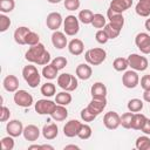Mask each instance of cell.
Instances as JSON below:
<instances>
[{"mask_svg": "<svg viewBox=\"0 0 150 150\" xmlns=\"http://www.w3.org/2000/svg\"><path fill=\"white\" fill-rule=\"evenodd\" d=\"M25 59L28 62L38 64V66H46L52 60L49 52L46 49V47L42 43L30 46L28 48V50L26 52V54H25Z\"/></svg>", "mask_w": 150, "mask_h": 150, "instance_id": "6da1fadb", "label": "cell"}, {"mask_svg": "<svg viewBox=\"0 0 150 150\" xmlns=\"http://www.w3.org/2000/svg\"><path fill=\"white\" fill-rule=\"evenodd\" d=\"M22 76L25 79V81L27 82V84L30 88H36L40 84L41 81V75L38 70V68L33 64H28L25 66L22 69Z\"/></svg>", "mask_w": 150, "mask_h": 150, "instance_id": "7a4b0ae2", "label": "cell"}, {"mask_svg": "<svg viewBox=\"0 0 150 150\" xmlns=\"http://www.w3.org/2000/svg\"><path fill=\"white\" fill-rule=\"evenodd\" d=\"M84 59L91 66H100L107 59V52L103 48H91L84 53Z\"/></svg>", "mask_w": 150, "mask_h": 150, "instance_id": "3957f363", "label": "cell"}, {"mask_svg": "<svg viewBox=\"0 0 150 150\" xmlns=\"http://www.w3.org/2000/svg\"><path fill=\"white\" fill-rule=\"evenodd\" d=\"M57 84L61 89L70 93V91L76 90V88L79 86V82H77V79L74 75H71L69 73H63V74L57 76Z\"/></svg>", "mask_w": 150, "mask_h": 150, "instance_id": "277c9868", "label": "cell"}, {"mask_svg": "<svg viewBox=\"0 0 150 150\" xmlns=\"http://www.w3.org/2000/svg\"><path fill=\"white\" fill-rule=\"evenodd\" d=\"M63 30L66 35L74 36L80 30V20L75 15H67L63 20Z\"/></svg>", "mask_w": 150, "mask_h": 150, "instance_id": "5b68a950", "label": "cell"}, {"mask_svg": "<svg viewBox=\"0 0 150 150\" xmlns=\"http://www.w3.org/2000/svg\"><path fill=\"white\" fill-rule=\"evenodd\" d=\"M128 63L129 67H131V69L136 70V71H144L148 68V59L145 56H142L139 54H130L128 56Z\"/></svg>", "mask_w": 150, "mask_h": 150, "instance_id": "8992f818", "label": "cell"}, {"mask_svg": "<svg viewBox=\"0 0 150 150\" xmlns=\"http://www.w3.org/2000/svg\"><path fill=\"white\" fill-rule=\"evenodd\" d=\"M13 100H14V103L19 107H22V108H28L33 104V96L23 90V89H19L14 93V96H13Z\"/></svg>", "mask_w": 150, "mask_h": 150, "instance_id": "52a82bcc", "label": "cell"}, {"mask_svg": "<svg viewBox=\"0 0 150 150\" xmlns=\"http://www.w3.org/2000/svg\"><path fill=\"white\" fill-rule=\"evenodd\" d=\"M56 104L57 103L52 101V100L42 98V100H38V102L35 103L34 108H35V111L39 115H50L54 111Z\"/></svg>", "mask_w": 150, "mask_h": 150, "instance_id": "ba28073f", "label": "cell"}, {"mask_svg": "<svg viewBox=\"0 0 150 150\" xmlns=\"http://www.w3.org/2000/svg\"><path fill=\"white\" fill-rule=\"evenodd\" d=\"M103 124L109 130H115L121 125V116L116 111H108L103 116Z\"/></svg>", "mask_w": 150, "mask_h": 150, "instance_id": "9c48e42d", "label": "cell"}, {"mask_svg": "<svg viewBox=\"0 0 150 150\" xmlns=\"http://www.w3.org/2000/svg\"><path fill=\"white\" fill-rule=\"evenodd\" d=\"M135 45L143 54H150V35L148 33H138L135 36Z\"/></svg>", "mask_w": 150, "mask_h": 150, "instance_id": "30bf717a", "label": "cell"}, {"mask_svg": "<svg viewBox=\"0 0 150 150\" xmlns=\"http://www.w3.org/2000/svg\"><path fill=\"white\" fill-rule=\"evenodd\" d=\"M122 83L125 88H129V89H132V88H136L137 84L139 83V76L137 74L136 70H127L123 76H122Z\"/></svg>", "mask_w": 150, "mask_h": 150, "instance_id": "8fae6325", "label": "cell"}, {"mask_svg": "<svg viewBox=\"0 0 150 150\" xmlns=\"http://www.w3.org/2000/svg\"><path fill=\"white\" fill-rule=\"evenodd\" d=\"M105 107H107V98L105 97H93L90 103L87 105V109L91 114L97 116L104 110Z\"/></svg>", "mask_w": 150, "mask_h": 150, "instance_id": "7c38bea8", "label": "cell"}, {"mask_svg": "<svg viewBox=\"0 0 150 150\" xmlns=\"http://www.w3.org/2000/svg\"><path fill=\"white\" fill-rule=\"evenodd\" d=\"M107 18L109 20V23L112 27L122 30V28L124 26V16L122 15V13H118V12L112 11L111 8H108V11H107Z\"/></svg>", "mask_w": 150, "mask_h": 150, "instance_id": "4fadbf2b", "label": "cell"}, {"mask_svg": "<svg viewBox=\"0 0 150 150\" xmlns=\"http://www.w3.org/2000/svg\"><path fill=\"white\" fill-rule=\"evenodd\" d=\"M62 23H63V19L59 12H52L47 15L46 25L50 30H57Z\"/></svg>", "mask_w": 150, "mask_h": 150, "instance_id": "5bb4252c", "label": "cell"}, {"mask_svg": "<svg viewBox=\"0 0 150 150\" xmlns=\"http://www.w3.org/2000/svg\"><path fill=\"white\" fill-rule=\"evenodd\" d=\"M81 125H82V123L80 121H77V120H70V121H68L66 123V125L63 127V134H64V136L66 137H69V138L77 136L79 135V131L81 129Z\"/></svg>", "mask_w": 150, "mask_h": 150, "instance_id": "9a60e30c", "label": "cell"}, {"mask_svg": "<svg viewBox=\"0 0 150 150\" xmlns=\"http://www.w3.org/2000/svg\"><path fill=\"white\" fill-rule=\"evenodd\" d=\"M6 131H7L8 135H11L13 137H19L23 132L22 122L19 121V120H12V121H9L7 123V125H6Z\"/></svg>", "mask_w": 150, "mask_h": 150, "instance_id": "2e32d148", "label": "cell"}, {"mask_svg": "<svg viewBox=\"0 0 150 150\" xmlns=\"http://www.w3.org/2000/svg\"><path fill=\"white\" fill-rule=\"evenodd\" d=\"M52 43L57 49H63L66 46H68V41L66 38V34L59 30H54L52 34Z\"/></svg>", "mask_w": 150, "mask_h": 150, "instance_id": "e0dca14e", "label": "cell"}, {"mask_svg": "<svg viewBox=\"0 0 150 150\" xmlns=\"http://www.w3.org/2000/svg\"><path fill=\"white\" fill-rule=\"evenodd\" d=\"M2 86L6 91L15 93L19 89V80L15 75H7L2 81Z\"/></svg>", "mask_w": 150, "mask_h": 150, "instance_id": "ac0fdd59", "label": "cell"}, {"mask_svg": "<svg viewBox=\"0 0 150 150\" xmlns=\"http://www.w3.org/2000/svg\"><path fill=\"white\" fill-rule=\"evenodd\" d=\"M23 137L26 141H29V142H34L39 138L40 136V129L34 125V124H28L27 127L23 128V132H22Z\"/></svg>", "mask_w": 150, "mask_h": 150, "instance_id": "d6986e66", "label": "cell"}, {"mask_svg": "<svg viewBox=\"0 0 150 150\" xmlns=\"http://www.w3.org/2000/svg\"><path fill=\"white\" fill-rule=\"evenodd\" d=\"M132 6V0H111L109 8H111L115 12L123 13L127 9H129Z\"/></svg>", "mask_w": 150, "mask_h": 150, "instance_id": "ffe728a7", "label": "cell"}, {"mask_svg": "<svg viewBox=\"0 0 150 150\" xmlns=\"http://www.w3.org/2000/svg\"><path fill=\"white\" fill-rule=\"evenodd\" d=\"M30 32V29L26 26H21V27H18L15 30H14V34H13V38H14V41L18 43V45H26V36L27 34Z\"/></svg>", "mask_w": 150, "mask_h": 150, "instance_id": "44dd1931", "label": "cell"}, {"mask_svg": "<svg viewBox=\"0 0 150 150\" xmlns=\"http://www.w3.org/2000/svg\"><path fill=\"white\" fill-rule=\"evenodd\" d=\"M42 135L46 139L50 141V139H54L57 137L59 135V128L55 123H48V124H45L43 128H42Z\"/></svg>", "mask_w": 150, "mask_h": 150, "instance_id": "7402d4cb", "label": "cell"}, {"mask_svg": "<svg viewBox=\"0 0 150 150\" xmlns=\"http://www.w3.org/2000/svg\"><path fill=\"white\" fill-rule=\"evenodd\" d=\"M68 50L70 54L77 56V55H81L84 50V45H83V41L80 40V39H73L69 41L68 43Z\"/></svg>", "mask_w": 150, "mask_h": 150, "instance_id": "603a6c76", "label": "cell"}, {"mask_svg": "<svg viewBox=\"0 0 150 150\" xmlns=\"http://www.w3.org/2000/svg\"><path fill=\"white\" fill-rule=\"evenodd\" d=\"M91 74H93V69L87 63H81L76 67V76L80 80H83V81L89 80L91 77Z\"/></svg>", "mask_w": 150, "mask_h": 150, "instance_id": "cb8c5ba5", "label": "cell"}, {"mask_svg": "<svg viewBox=\"0 0 150 150\" xmlns=\"http://www.w3.org/2000/svg\"><path fill=\"white\" fill-rule=\"evenodd\" d=\"M135 11L139 16L148 18L150 15V0H139L135 7Z\"/></svg>", "mask_w": 150, "mask_h": 150, "instance_id": "d4e9b609", "label": "cell"}, {"mask_svg": "<svg viewBox=\"0 0 150 150\" xmlns=\"http://www.w3.org/2000/svg\"><path fill=\"white\" fill-rule=\"evenodd\" d=\"M50 116H52V118H53L54 121H57V122L64 121V120L68 117V110H67L66 105L56 104V107H55L54 111L50 114Z\"/></svg>", "mask_w": 150, "mask_h": 150, "instance_id": "484cf974", "label": "cell"}, {"mask_svg": "<svg viewBox=\"0 0 150 150\" xmlns=\"http://www.w3.org/2000/svg\"><path fill=\"white\" fill-rule=\"evenodd\" d=\"M90 93L93 97H105L107 96V87L102 82H95L91 88Z\"/></svg>", "mask_w": 150, "mask_h": 150, "instance_id": "4316f807", "label": "cell"}, {"mask_svg": "<svg viewBox=\"0 0 150 150\" xmlns=\"http://www.w3.org/2000/svg\"><path fill=\"white\" fill-rule=\"evenodd\" d=\"M57 73H59V69L53 63H48V64L43 66V68H42V76L46 77V79H48V80L56 79L59 76Z\"/></svg>", "mask_w": 150, "mask_h": 150, "instance_id": "83f0119b", "label": "cell"}, {"mask_svg": "<svg viewBox=\"0 0 150 150\" xmlns=\"http://www.w3.org/2000/svg\"><path fill=\"white\" fill-rule=\"evenodd\" d=\"M146 121V116L141 112H134L132 121H131V129L134 130H141Z\"/></svg>", "mask_w": 150, "mask_h": 150, "instance_id": "f1b7e54d", "label": "cell"}, {"mask_svg": "<svg viewBox=\"0 0 150 150\" xmlns=\"http://www.w3.org/2000/svg\"><path fill=\"white\" fill-rule=\"evenodd\" d=\"M71 95L69 94V91H60L55 95V102L57 104H61V105H68L69 103H71Z\"/></svg>", "mask_w": 150, "mask_h": 150, "instance_id": "f546056e", "label": "cell"}, {"mask_svg": "<svg viewBox=\"0 0 150 150\" xmlns=\"http://www.w3.org/2000/svg\"><path fill=\"white\" fill-rule=\"evenodd\" d=\"M40 91H41V94H42L43 96H46V97H52V96H54L55 93H56V87H55L54 83L47 82V83H45V84L41 86Z\"/></svg>", "mask_w": 150, "mask_h": 150, "instance_id": "4dcf8cb0", "label": "cell"}, {"mask_svg": "<svg viewBox=\"0 0 150 150\" xmlns=\"http://www.w3.org/2000/svg\"><path fill=\"white\" fill-rule=\"evenodd\" d=\"M135 146L138 150H149L150 149V137H148V135L139 136L135 142Z\"/></svg>", "mask_w": 150, "mask_h": 150, "instance_id": "1f68e13d", "label": "cell"}, {"mask_svg": "<svg viewBox=\"0 0 150 150\" xmlns=\"http://www.w3.org/2000/svg\"><path fill=\"white\" fill-rule=\"evenodd\" d=\"M77 18H79L80 22H82V23H84V25H89V23H91V21H93L94 13H93L90 9H82V11H80Z\"/></svg>", "mask_w": 150, "mask_h": 150, "instance_id": "d6a6232c", "label": "cell"}, {"mask_svg": "<svg viewBox=\"0 0 150 150\" xmlns=\"http://www.w3.org/2000/svg\"><path fill=\"white\" fill-rule=\"evenodd\" d=\"M143 109V101L139 98H131L128 102V110L131 112H139Z\"/></svg>", "mask_w": 150, "mask_h": 150, "instance_id": "836d02e7", "label": "cell"}, {"mask_svg": "<svg viewBox=\"0 0 150 150\" xmlns=\"http://www.w3.org/2000/svg\"><path fill=\"white\" fill-rule=\"evenodd\" d=\"M91 25L94 28H104V26L107 25V19L103 14H100V13H96L94 14V18H93V21H91Z\"/></svg>", "mask_w": 150, "mask_h": 150, "instance_id": "e575fe53", "label": "cell"}, {"mask_svg": "<svg viewBox=\"0 0 150 150\" xmlns=\"http://www.w3.org/2000/svg\"><path fill=\"white\" fill-rule=\"evenodd\" d=\"M112 67L116 71H124L128 67H129V63H128V59H124V57H117L112 62Z\"/></svg>", "mask_w": 150, "mask_h": 150, "instance_id": "d590c367", "label": "cell"}, {"mask_svg": "<svg viewBox=\"0 0 150 150\" xmlns=\"http://www.w3.org/2000/svg\"><path fill=\"white\" fill-rule=\"evenodd\" d=\"M15 1L14 0H0V12L1 13H9L14 9Z\"/></svg>", "mask_w": 150, "mask_h": 150, "instance_id": "8d00e7d4", "label": "cell"}, {"mask_svg": "<svg viewBox=\"0 0 150 150\" xmlns=\"http://www.w3.org/2000/svg\"><path fill=\"white\" fill-rule=\"evenodd\" d=\"M132 116L134 112L129 111V112H124L121 116V125L125 129H131V121H132Z\"/></svg>", "mask_w": 150, "mask_h": 150, "instance_id": "74e56055", "label": "cell"}, {"mask_svg": "<svg viewBox=\"0 0 150 150\" xmlns=\"http://www.w3.org/2000/svg\"><path fill=\"white\" fill-rule=\"evenodd\" d=\"M91 128H90V125L89 124H83L82 123V125H81V129H80V131H79V135H77V137L79 138H81V139H88L90 136H91Z\"/></svg>", "mask_w": 150, "mask_h": 150, "instance_id": "f35d334b", "label": "cell"}, {"mask_svg": "<svg viewBox=\"0 0 150 150\" xmlns=\"http://www.w3.org/2000/svg\"><path fill=\"white\" fill-rule=\"evenodd\" d=\"M104 32L107 33V35H108V38H109V40L111 39H116L118 35H120V33H121V30L120 29H117V28H115V27H112L110 23H107L105 26H104Z\"/></svg>", "mask_w": 150, "mask_h": 150, "instance_id": "ab89813d", "label": "cell"}, {"mask_svg": "<svg viewBox=\"0 0 150 150\" xmlns=\"http://www.w3.org/2000/svg\"><path fill=\"white\" fill-rule=\"evenodd\" d=\"M38 43H40V36H39V34H36L35 32H32L30 30L27 34V36H26V45H28V46H35Z\"/></svg>", "mask_w": 150, "mask_h": 150, "instance_id": "60d3db41", "label": "cell"}, {"mask_svg": "<svg viewBox=\"0 0 150 150\" xmlns=\"http://www.w3.org/2000/svg\"><path fill=\"white\" fill-rule=\"evenodd\" d=\"M14 148V139L13 136L8 135L7 137H4L1 139V149L2 150H12Z\"/></svg>", "mask_w": 150, "mask_h": 150, "instance_id": "b9f144b4", "label": "cell"}, {"mask_svg": "<svg viewBox=\"0 0 150 150\" xmlns=\"http://www.w3.org/2000/svg\"><path fill=\"white\" fill-rule=\"evenodd\" d=\"M9 26H11V19L7 15H5V13L0 14V32L1 33L6 32L9 28Z\"/></svg>", "mask_w": 150, "mask_h": 150, "instance_id": "7bdbcfd3", "label": "cell"}, {"mask_svg": "<svg viewBox=\"0 0 150 150\" xmlns=\"http://www.w3.org/2000/svg\"><path fill=\"white\" fill-rule=\"evenodd\" d=\"M50 63H53L59 70H61V69H63L66 66H67V63H68V61H67V59L66 57H63V56H56L55 59H53L52 60V62Z\"/></svg>", "mask_w": 150, "mask_h": 150, "instance_id": "ee69618b", "label": "cell"}, {"mask_svg": "<svg viewBox=\"0 0 150 150\" xmlns=\"http://www.w3.org/2000/svg\"><path fill=\"white\" fill-rule=\"evenodd\" d=\"M80 116H81V120H82L83 122H93V121L96 118V115L91 114V112L87 109V107H86L84 109H82V110H81Z\"/></svg>", "mask_w": 150, "mask_h": 150, "instance_id": "f6af8a7d", "label": "cell"}, {"mask_svg": "<svg viewBox=\"0 0 150 150\" xmlns=\"http://www.w3.org/2000/svg\"><path fill=\"white\" fill-rule=\"evenodd\" d=\"M63 5L68 11H76L80 8V0H63Z\"/></svg>", "mask_w": 150, "mask_h": 150, "instance_id": "bcb514c9", "label": "cell"}, {"mask_svg": "<svg viewBox=\"0 0 150 150\" xmlns=\"http://www.w3.org/2000/svg\"><path fill=\"white\" fill-rule=\"evenodd\" d=\"M95 39H96V41H97L98 43H101V45L107 43L108 40H109V38H108L107 33L104 32V29H98V30L96 32V34H95Z\"/></svg>", "mask_w": 150, "mask_h": 150, "instance_id": "7dc6e473", "label": "cell"}, {"mask_svg": "<svg viewBox=\"0 0 150 150\" xmlns=\"http://www.w3.org/2000/svg\"><path fill=\"white\" fill-rule=\"evenodd\" d=\"M9 117H11V111H9V109H8L6 105L2 104L1 111H0V121H1V122H6V121L9 120Z\"/></svg>", "mask_w": 150, "mask_h": 150, "instance_id": "c3c4849f", "label": "cell"}, {"mask_svg": "<svg viewBox=\"0 0 150 150\" xmlns=\"http://www.w3.org/2000/svg\"><path fill=\"white\" fill-rule=\"evenodd\" d=\"M141 87L143 88V90H148L150 89V75H143L141 79Z\"/></svg>", "mask_w": 150, "mask_h": 150, "instance_id": "681fc988", "label": "cell"}, {"mask_svg": "<svg viewBox=\"0 0 150 150\" xmlns=\"http://www.w3.org/2000/svg\"><path fill=\"white\" fill-rule=\"evenodd\" d=\"M141 131H142L144 135H150V120H149V118H146V121H145L143 128L141 129Z\"/></svg>", "mask_w": 150, "mask_h": 150, "instance_id": "f907efd6", "label": "cell"}, {"mask_svg": "<svg viewBox=\"0 0 150 150\" xmlns=\"http://www.w3.org/2000/svg\"><path fill=\"white\" fill-rule=\"evenodd\" d=\"M143 100H144L145 102L150 103V89L144 90V93H143Z\"/></svg>", "mask_w": 150, "mask_h": 150, "instance_id": "816d5d0a", "label": "cell"}, {"mask_svg": "<svg viewBox=\"0 0 150 150\" xmlns=\"http://www.w3.org/2000/svg\"><path fill=\"white\" fill-rule=\"evenodd\" d=\"M28 149H29V150H32V149H38V150H41V149H42V145H39V144H33V145H29V146H28Z\"/></svg>", "mask_w": 150, "mask_h": 150, "instance_id": "f5cc1de1", "label": "cell"}, {"mask_svg": "<svg viewBox=\"0 0 150 150\" xmlns=\"http://www.w3.org/2000/svg\"><path fill=\"white\" fill-rule=\"evenodd\" d=\"M144 26H145V29H146L148 32H150V18L146 19V21L144 22Z\"/></svg>", "mask_w": 150, "mask_h": 150, "instance_id": "db71d44e", "label": "cell"}, {"mask_svg": "<svg viewBox=\"0 0 150 150\" xmlns=\"http://www.w3.org/2000/svg\"><path fill=\"white\" fill-rule=\"evenodd\" d=\"M67 149H79V146L75 145V144H70V145H66L64 146V150H67Z\"/></svg>", "mask_w": 150, "mask_h": 150, "instance_id": "11a10c76", "label": "cell"}, {"mask_svg": "<svg viewBox=\"0 0 150 150\" xmlns=\"http://www.w3.org/2000/svg\"><path fill=\"white\" fill-rule=\"evenodd\" d=\"M42 149H48V150H54V146L52 145H48V144H42Z\"/></svg>", "mask_w": 150, "mask_h": 150, "instance_id": "9f6ffc18", "label": "cell"}, {"mask_svg": "<svg viewBox=\"0 0 150 150\" xmlns=\"http://www.w3.org/2000/svg\"><path fill=\"white\" fill-rule=\"evenodd\" d=\"M48 2H50V4H59V2H61L62 0H47Z\"/></svg>", "mask_w": 150, "mask_h": 150, "instance_id": "6f0895ef", "label": "cell"}]
</instances>
